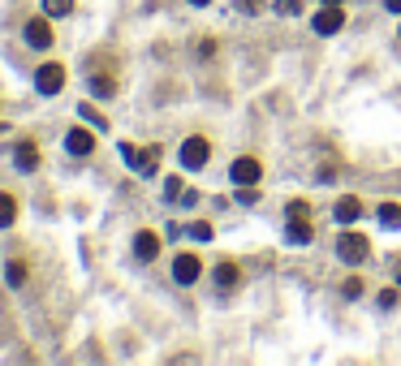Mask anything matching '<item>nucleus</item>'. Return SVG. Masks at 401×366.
Returning a JSON list of instances; mask_svg holds the SVG:
<instances>
[{"instance_id": "1", "label": "nucleus", "mask_w": 401, "mask_h": 366, "mask_svg": "<svg viewBox=\"0 0 401 366\" xmlns=\"http://www.w3.org/2000/svg\"><path fill=\"white\" fill-rule=\"evenodd\" d=\"M367 254H371V242H367L362 233H341L336 237V259L341 263H349V267H358V263H367Z\"/></svg>"}, {"instance_id": "2", "label": "nucleus", "mask_w": 401, "mask_h": 366, "mask_svg": "<svg viewBox=\"0 0 401 366\" xmlns=\"http://www.w3.org/2000/svg\"><path fill=\"white\" fill-rule=\"evenodd\" d=\"M207 160H212V142H207L203 134H190V138L182 142V168H186V172H199Z\"/></svg>"}, {"instance_id": "3", "label": "nucleus", "mask_w": 401, "mask_h": 366, "mask_svg": "<svg viewBox=\"0 0 401 366\" xmlns=\"http://www.w3.org/2000/svg\"><path fill=\"white\" fill-rule=\"evenodd\" d=\"M61 87H65V65L47 60V65L35 69V91H39V95H61Z\"/></svg>"}, {"instance_id": "4", "label": "nucleus", "mask_w": 401, "mask_h": 366, "mask_svg": "<svg viewBox=\"0 0 401 366\" xmlns=\"http://www.w3.org/2000/svg\"><path fill=\"white\" fill-rule=\"evenodd\" d=\"M121 155L130 160L142 177H155V168H160V147H147V151H138V147H130V142H121Z\"/></svg>"}, {"instance_id": "5", "label": "nucleus", "mask_w": 401, "mask_h": 366, "mask_svg": "<svg viewBox=\"0 0 401 366\" xmlns=\"http://www.w3.org/2000/svg\"><path fill=\"white\" fill-rule=\"evenodd\" d=\"M229 177H233V185H259V177H263V164L254 160V155H237V160H233V168H229Z\"/></svg>"}, {"instance_id": "6", "label": "nucleus", "mask_w": 401, "mask_h": 366, "mask_svg": "<svg viewBox=\"0 0 401 366\" xmlns=\"http://www.w3.org/2000/svg\"><path fill=\"white\" fill-rule=\"evenodd\" d=\"M199 276H203V263H199V254L182 250L177 259H173V280H177V284H195Z\"/></svg>"}, {"instance_id": "7", "label": "nucleus", "mask_w": 401, "mask_h": 366, "mask_svg": "<svg viewBox=\"0 0 401 366\" xmlns=\"http://www.w3.org/2000/svg\"><path fill=\"white\" fill-rule=\"evenodd\" d=\"M311 26H315V35H336V30L345 26V13H341V5H324L311 18Z\"/></svg>"}, {"instance_id": "8", "label": "nucleus", "mask_w": 401, "mask_h": 366, "mask_svg": "<svg viewBox=\"0 0 401 366\" xmlns=\"http://www.w3.org/2000/svg\"><path fill=\"white\" fill-rule=\"evenodd\" d=\"M362 211H367V207H362V198H354V194L336 198V207H332L336 225H358V216H362Z\"/></svg>"}, {"instance_id": "9", "label": "nucleus", "mask_w": 401, "mask_h": 366, "mask_svg": "<svg viewBox=\"0 0 401 366\" xmlns=\"http://www.w3.org/2000/svg\"><path fill=\"white\" fill-rule=\"evenodd\" d=\"M65 151H69V155H91V151H95V134L83 130V125H74V130L65 134Z\"/></svg>"}, {"instance_id": "10", "label": "nucleus", "mask_w": 401, "mask_h": 366, "mask_svg": "<svg viewBox=\"0 0 401 366\" xmlns=\"http://www.w3.org/2000/svg\"><path fill=\"white\" fill-rule=\"evenodd\" d=\"M26 43L39 47V52H43V47H52V26H47V18H30L26 22Z\"/></svg>"}, {"instance_id": "11", "label": "nucleus", "mask_w": 401, "mask_h": 366, "mask_svg": "<svg viewBox=\"0 0 401 366\" xmlns=\"http://www.w3.org/2000/svg\"><path fill=\"white\" fill-rule=\"evenodd\" d=\"M237 280H242V267H237L233 259H220L216 263V289L229 293V289H237Z\"/></svg>"}, {"instance_id": "12", "label": "nucleus", "mask_w": 401, "mask_h": 366, "mask_svg": "<svg viewBox=\"0 0 401 366\" xmlns=\"http://www.w3.org/2000/svg\"><path fill=\"white\" fill-rule=\"evenodd\" d=\"M134 254H138L142 263H151L155 254H160V237H155L151 229H142V233H134Z\"/></svg>"}, {"instance_id": "13", "label": "nucleus", "mask_w": 401, "mask_h": 366, "mask_svg": "<svg viewBox=\"0 0 401 366\" xmlns=\"http://www.w3.org/2000/svg\"><path fill=\"white\" fill-rule=\"evenodd\" d=\"M13 160H18V168H22V172H35V168H39V147H35V142L26 138V142H18V151H13Z\"/></svg>"}, {"instance_id": "14", "label": "nucleus", "mask_w": 401, "mask_h": 366, "mask_svg": "<svg viewBox=\"0 0 401 366\" xmlns=\"http://www.w3.org/2000/svg\"><path fill=\"white\" fill-rule=\"evenodd\" d=\"M311 237H315V229L307 225V220H290V225H285V242L290 246H307Z\"/></svg>"}, {"instance_id": "15", "label": "nucleus", "mask_w": 401, "mask_h": 366, "mask_svg": "<svg viewBox=\"0 0 401 366\" xmlns=\"http://www.w3.org/2000/svg\"><path fill=\"white\" fill-rule=\"evenodd\" d=\"M91 95L112 100V95H117V78H112V73H91Z\"/></svg>"}, {"instance_id": "16", "label": "nucleus", "mask_w": 401, "mask_h": 366, "mask_svg": "<svg viewBox=\"0 0 401 366\" xmlns=\"http://www.w3.org/2000/svg\"><path fill=\"white\" fill-rule=\"evenodd\" d=\"M376 216H380V225H384V229H401V203H380V207H376Z\"/></svg>"}, {"instance_id": "17", "label": "nucleus", "mask_w": 401, "mask_h": 366, "mask_svg": "<svg viewBox=\"0 0 401 366\" xmlns=\"http://www.w3.org/2000/svg\"><path fill=\"white\" fill-rule=\"evenodd\" d=\"M13 220H18V198H13V194H5V190H0V229H9Z\"/></svg>"}, {"instance_id": "18", "label": "nucleus", "mask_w": 401, "mask_h": 366, "mask_svg": "<svg viewBox=\"0 0 401 366\" xmlns=\"http://www.w3.org/2000/svg\"><path fill=\"white\" fill-rule=\"evenodd\" d=\"M5 280H9V289H22V284H26V263L22 259H9L5 263Z\"/></svg>"}, {"instance_id": "19", "label": "nucleus", "mask_w": 401, "mask_h": 366, "mask_svg": "<svg viewBox=\"0 0 401 366\" xmlns=\"http://www.w3.org/2000/svg\"><path fill=\"white\" fill-rule=\"evenodd\" d=\"M43 13H47V18H69L74 0H43Z\"/></svg>"}, {"instance_id": "20", "label": "nucleus", "mask_w": 401, "mask_h": 366, "mask_svg": "<svg viewBox=\"0 0 401 366\" xmlns=\"http://www.w3.org/2000/svg\"><path fill=\"white\" fill-rule=\"evenodd\" d=\"M272 9H277L281 18H298V13H302V0H272Z\"/></svg>"}, {"instance_id": "21", "label": "nucleus", "mask_w": 401, "mask_h": 366, "mask_svg": "<svg viewBox=\"0 0 401 366\" xmlns=\"http://www.w3.org/2000/svg\"><path fill=\"white\" fill-rule=\"evenodd\" d=\"M376 301H380V310H393L397 301H401V284H397V289H393V284H389V289H380V297H376Z\"/></svg>"}, {"instance_id": "22", "label": "nucleus", "mask_w": 401, "mask_h": 366, "mask_svg": "<svg viewBox=\"0 0 401 366\" xmlns=\"http://www.w3.org/2000/svg\"><path fill=\"white\" fill-rule=\"evenodd\" d=\"M78 113H83V121H87V125H95V130H108V121H104L100 113H95L91 104H83V108H78Z\"/></svg>"}, {"instance_id": "23", "label": "nucleus", "mask_w": 401, "mask_h": 366, "mask_svg": "<svg viewBox=\"0 0 401 366\" xmlns=\"http://www.w3.org/2000/svg\"><path fill=\"white\" fill-rule=\"evenodd\" d=\"M190 237H195V242H212V225H207V220H195V225H190Z\"/></svg>"}, {"instance_id": "24", "label": "nucleus", "mask_w": 401, "mask_h": 366, "mask_svg": "<svg viewBox=\"0 0 401 366\" xmlns=\"http://www.w3.org/2000/svg\"><path fill=\"white\" fill-rule=\"evenodd\" d=\"M237 203H242V207H254V203H259V190H254V185H242V190H237Z\"/></svg>"}, {"instance_id": "25", "label": "nucleus", "mask_w": 401, "mask_h": 366, "mask_svg": "<svg viewBox=\"0 0 401 366\" xmlns=\"http://www.w3.org/2000/svg\"><path fill=\"white\" fill-rule=\"evenodd\" d=\"M182 194H186L182 177H169V181H164V198H182Z\"/></svg>"}, {"instance_id": "26", "label": "nucleus", "mask_w": 401, "mask_h": 366, "mask_svg": "<svg viewBox=\"0 0 401 366\" xmlns=\"http://www.w3.org/2000/svg\"><path fill=\"white\" fill-rule=\"evenodd\" d=\"M233 5H237V13H250V18L263 13V0H233Z\"/></svg>"}, {"instance_id": "27", "label": "nucleus", "mask_w": 401, "mask_h": 366, "mask_svg": "<svg viewBox=\"0 0 401 366\" xmlns=\"http://www.w3.org/2000/svg\"><path fill=\"white\" fill-rule=\"evenodd\" d=\"M341 293H345V297H362V280H358V276H349V280L341 284Z\"/></svg>"}, {"instance_id": "28", "label": "nucleus", "mask_w": 401, "mask_h": 366, "mask_svg": "<svg viewBox=\"0 0 401 366\" xmlns=\"http://www.w3.org/2000/svg\"><path fill=\"white\" fill-rule=\"evenodd\" d=\"M307 216H311V207L302 203V198H294V203H290V220H307Z\"/></svg>"}, {"instance_id": "29", "label": "nucleus", "mask_w": 401, "mask_h": 366, "mask_svg": "<svg viewBox=\"0 0 401 366\" xmlns=\"http://www.w3.org/2000/svg\"><path fill=\"white\" fill-rule=\"evenodd\" d=\"M384 9H389V13H401V0H384Z\"/></svg>"}, {"instance_id": "30", "label": "nucleus", "mask_w": 401, "mask_h": 366, "mask_svg": "<svg viewBox=\"0 0 401 366\" xmlns=\"http://www.w3.org/2000/svg\"><path fill=\"white\" fill-rule=\"evenodd\" d=\"M190 5H195V9H203V5H212V0H190Z\"/></svg>"}, {"instance_id": "31", "label": "nucleus", "mask_w": 401, "mask_h": 366, "mask_svg": "<svg viewBox=\"0 0 401 366\" xmlns=\"http://www.w3.org/2000/svg\"><path fill=\"white\" fill-rule=\"evenodd\" d=\"M397 284H401V259H397Z\"/></svg>"}]
</instances>
